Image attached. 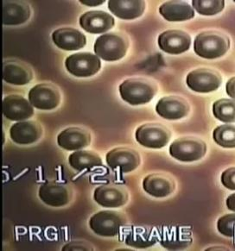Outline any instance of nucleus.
Listing matches in <instances>:
<instances>
[{"instance_id": "nucleus-3", "label": "nucleus", "mask_w": 235, "mask_h": 251, "mask_svg": "<svg viewBox=\"0 0 235 251\" xmlns=\"http://www.w3.org/2000/svg\"><path fill=\"white\" fill-rule=\"evenodd\" d=\"M128 46L127 37L117 33H109L102 35L96 40L94 52L98 57L104 61H119L127 54Z\"/></svg>"}, {"instance_id": "nucleus-36", "label": "nucleus", "mask_w": 235, "mask_h": 251, "mask_svg": "<svg viewBox=\"0 0 235 251\" xmlns=\"http://www.w3.org/2000/svg\"><path fill=\"white\" fill-rule=\"evenodd\" d=\"M80 2L81 4H86V5H88V6H97V5L103 4L105 1L104 0H101V1H98V0H95V1L80 0Z\"/></svg>"}, {"instance_id": "nucleus-37", "label": "nucleus", "mask_w": 235, "mask_h": 251, "mask_svg": "<svg viewBox=\"0 0 235 251\" xmlns=\"http://www.w3.org/2000/svg\"></svg>"}, {"instance_id": "nucleus-14", "label": "nucleus", "mask_w": 235, "mask_h": 251, "mask_svg": "<svg viewBox=\"0 0 235 251\" xmlns=\"http://www.w3.org/2000/svg\"><path fill=\"white\" fill-rule=\"evenodd\" d=\"M191 37L188 33L170 29L162 33L158 37V45L162 50L171 54H179L189 50Z\"/></svg>"}, {"instance_id": "nucleus-19", "label": "nucleus", "mask_w": 235, "mask_h": 251, "mask_svg": "<svg viewBox=\"0 0 235 251\" xmlns=\"http://www.w3.org/2000/svg\"><path fill=\"white\" fill-rule=\"evenodd\" d=\"M54 44L66 51L79 50L87 44V38L83 33L73 28H61L52 34Z\"/></svg>"}, {"instance_id": "nucleus-5", "label": "nucleus", "mask_w": 235, "mask_h": 251, "mask_svg": "<svg viewBox=\"0 0 235 251\" xmlns=\"http://www.w3.org/2000/svg\"><path fill=\"white\" fill-rule=\"evenodd\" d=\"M207 145L203 140L193 136H185L174 141L170 147V154L180 162H196L205 155Z\"/></svg>"}, {"instance_id": "nucleus-4", "label": "nucleus", "mask_w": 235, "mask_h": 251, "mask_svg": "<svg viewBox=\"0 0 235 251\" xmlns=\"http://www.w3.org/2000/svg\"><path fill=\"white\" fill-rule=\"evenodd\" d=\"M127 224L126 217L114 211H102L91 217L89 226L94 233L103 237H114Z\"/></svg>"}, {"instance_id": "nucleus-11", "label": "nucleus", "mask_w": 235, "mask_h": 251, "mask_svg": "<svg viewBox=\"0 0 235 251\" xmlns=\"http://www.w3.org/2000/svg\"><path fill=\"white\" fill-rule=\"evenodd\" d=\"M106 163L112 169H120L121 173L132 172L140 165V156L131 148H117L106 154Z\"/></svg>"}, {"instance_id": "nucleus-7", "label": "nucleus", "mask_w": 235, "mask_h": 251, "mask_svg": "<svg viewBox=\"0 0 235 251\" xmlns=\"http://www.w3.org/2000/svg\"><path fill=\"white\" fill-rule=\"evenodd\" d=\"M170 130L160 124H145L136 131V140L142 146L149 149H162L169 143Z\"/></svg>"}, {"instance_id": "nucleus-35", "label": "nucleus", "mask_w": 235, "mask_h": 251, "mask_svg": "<svg viewBox=\"0 0 235 251\" xmlns=\"http://www.w3.org/2000/svg\"><path fill=\"white\" fill-rule=\"evenodd\" d=\"M227 205L228 209L235 212V194H233L227 200Z\"/></svg>"}, {"instance_id": "nucleus-21", "label": "nucleus", "mask_w": 235, "mask_h": 251, "mask_svg": "<svg viewBox=\"0 0 235 251\" xmlns=\"http://www.w3.org/2000/svg\"><path fill=\"white\" fill-rule=\"evenodd\" d=\"M143 187L151 196L164 198L173 193L176 185L170 176L163 174H152L145 177Z\"/></svg>"}, {"instance_id": "nucleus-27", "label": "nucleus", "mask_w": 235, "mask_h": 251, "mask_svg": "<svg viewBox=\"0 0 235 251\" xmlns=\"http://www.w3.org/2000/svg\"><path fill=\"white\" fill-rule=\"evenodd\" d=\"M69 162L76 171H83L102 165V159L93 151H77L70 154Z\"/></svg>"}, {"instance_id": "nucleus-29", "label": "nucleus", "mask_w": 235, "mask_h": 251, "mask_svg": "<svg viewBox=\"0 0 235 251\" xmlns=\"http://www.w3.org/2000/svg\"><path fill=\"white\" fill-rule=\"evenodd\" d=\"M213 139L223 148H235V126L224 125L213 130Z\"/></svg>"}, {"instance_id": "nucleus-26", "label": "nucleus", "mask_w": 235, "mask_h": 251, "mask_svg": "<svg viewBox=\"0 0 235 251\" xmlns=\"http://www.w3.org/2000/svg\"><path fill=\"white\" fill-rule=\"evenodd\" d=\"M125 242L131 247L146 249L155 245L157 242V236L152 229L142 226H133L126 235Z\"/></svg>"}, {"instance_id": "nucleus-15", "label": "nucleus", "mask_w": 235, "mask_h": 251, "mask_svg": "<svg viewBox=\"0 0 235 251\" xmlns=\"http://www.w3.org/2000/svg\"><path fill=\"white\" fill-rule=\"evenodd\" d=\"M156 111L157 114L168 120H178L188 116L189 104L184 99L178 96H168L160 100Z\"/></svg>"}, {"instance_id": "nucleus-24", "label": "nucleus", "mask_w": 235, "mask_h": 251, "mask_svg": "<svg viewBox=\"0 0 235 251\" xmlns=\"http://www.w3.org/2000/svg\"><path fill=\"white\" fill-rule=\"evenodd\" d=\"M145 1H122L110 0L108 8L113 15L124 20H132L140 18L145 9Z\"/></svg>"}, {"instance_id": "nucleus-22", "label": "nucleus", "mask_w": 235, "mask_h": 251, "mask_svg": "<svg viewBox=\"0 0 235 251\" xmlns=\"http://www.w3.org/2000/svg\"><path fill=\"white\" fill-rule=\"evenodd\" d=\"M192 242L191 232L181 227H165L160 236V243L169 250H183Z\"/></svg>"}, {"instance_id": "nucleus-6", "label": "nucleus", "mask_w": 235, "mask_h": 251, "mask_svg": "<svg viewBox=\"0 0 235 251\" xmlns=\"http://www.w3.org/2000/svg\"><path fill=\"white\" fill-rule=\"evenodd\" d=\"M67 70L78 78H87L96 75L102 68V61L96 54L76 53L66 59Z\"/></svg>"}, {"instance_id": "nucleus-31", "label": "nucleus", "mask_w": 235, "mask_h": 251, "mask_svg": "<svg viewBox=\"0 0 235 251\" xmlns=\"http://www.w3.org/2000/svg\"><path fill=\"white\" fill-rule=\"evenodd\" d=\"M218 230L225 237H234L235 236V214L222 216L218 220Z\"/></svg>"}, {"instance_id": "nucleus-32", "label": "nucleus", "mask_w": 235, "mask_h": 251, "mask_svg": "<svg viewBox=\"0 0 235 251\" xmlns=\"http://www.w3.org/2000/svg\"><path fill=\"white\" fill-rule=\"evenodd\" d=\"M221 183L229 190L235 191V168H230L222 173Z\"/></svg>"}, {"instance_id": "nucleus-33", "label": "nucleus", "mask_w": 235, "mask_h": 251, "mask_svg": "<svg viewBox=\"0 0 235 251\" xmlns=\"http://www.w3.org/2000/svg\"><path fill=\"white\" fill-rule=\"evenodd\" d=\"M93 248L82 242H71L62 247V251H90Z\"/></svg>"}, {"instance_id": "nucleus-2", "label": "nucleus", "mask_w": 235, "mask_h": 251, "mask_svg": "<svg viewBox=\"0 0 235 251\" xmlns=\"http://www.w3.org/2000/svg\"><path fill=\"white\" fill-rule=\"evenodd\" d=\"M230 47V41L218 31H205L196 36L194 50L196 54L205 59H216L224 55Z\"/></svg>"}, {"instance_id": "nucleus-1", "label": "nucleus", "mask_w": 235, "mask_h": 251, "mask_svg": "<svg viewBox=\"0 0 235 251\" xmlns=\"http://www.w3.org/2000/svg\"><path fill=\"white\" fill-rule=\"evenodd\" d=\"M157 93L155 83L145 78H131L120 86V96L131 105L149 103Z\"/></svg>"}, {"instance_id": "nucleus-12", "label": "nucleus", "mask_w": 235, "mask_h": 251, "mask_svg": "<svg viewBox=\"0 0 235 251\" xmlns=\"http://www.w3.org/2000/svg\"><path fill=\"white\" fill-rule=\"evenodd\" d=\"M94 201L105 208H119L127 204L128 193L125 187L118 185H102L94 194Z\"/></svg>"}, {"instance_id": "nucleus-10", "label": "nucleus", "mask_w": 235, "mask_h": 251, "mask_svg": "<svg viewBox=\"0 0 235 251\" xmlns=\"http://www.w3.org/2000/svg\"><path fill=\"white\" fill-rule=\"evenodd\" d=\"M39 197L44 204L52 207H62L72 200V191L64 184L48 181L39 189Z\"/></svg>"}, {"instance_id": "nucleus-17", "label": "nucleus", "mask_w": 235, "mask_h": 251, "mask_svg": "<svg viewBox=\"0 0 235 251\" xmlns=\"http://www.w3.org/2000/svg\"><path fill=\"white\" fill-rule=\"evenodd\" d=\"M10 136L16 144L28 145L40 139L43 136V129L35 121H21L11 126Z\"/></svg>"}, {"instance_id": "nucleus-13", "label": "nucleus", "mask_w": 235, "mask_h": 251, "mask_svg": "<svg viewBox=\"0 0 235 251\" xmlns=\"http://www.w3.org/2000/svg\"><path fill=\"white\" fill-rule=\"evenodd\" d=\"M3 113L11 121H24L34 115V108L28 100L20 95H8L3 100Z\"/></svg>"}, {"instance_id": "nucleus-9", "label": "nucleus", "mask_w": 235, "mask_h": 251, "mask_svg": "<svg viewBox=\"0 0 235 251\" xmlns=\"http://www.w3.org/2000/svg\"><path fill=\"white\" fill-rule=\"evenodd\" d=\"M29 100L33 107L43 111H51L60 104L61 94L54 85L43 83L29 90Z\"/></svg>"}, {"instance_id": "nucleus-23", "label": "nucleus", "mask_w": 235, "mask_h": 251, "mask_svg": "<svg viewBox=\"0 0 235 251\" xmlns=\"http://www.w3.org/2000/svg\"><path fill=\"white\" fill-rule=\"evenodd\" d=\"M30 8L23 1H4L3 22L5 25H19L29 20Z\"/></svg>"}, {"instance_id": "nucleus-8", "label": "nucleus", "mask_w": 235, "mask_h": 251, "mask_svg": "<svg viewBox=\"0 0 235 251\" xmlns=\"http://www.w3.org/2000/svg\"><path fill=\"white\" fill-rule=\"evenodd\" d=\"M186 82L196 93L208 94L217 90L222 82L221 75L215 70L199 68L188 74Z\"/></svg>"}, {"instance_id": "nucleus-28", "label": "nucleus", "mask_w": 235, "mask_h": 251, "mask_svg": "<svg viewBox=\"0 0 235 251\" xmlns=\"http://www.w3.org/2000/svg\"><path fill=\"white\" fill-rule=\"evenodd\" d=\"M214 117L224 123H235V100L221 99L213 103Z\"/></svg>"}, {"instance_id": "nucleus-18", "label": "nucleus", "mask_w": 235, "mask_h": 251, "mask_svg": "<svg viewBox=\"0 0 235 251\" xmlns=\"http://www.w3.org/2000/svg\"><path fill=\"white\" fill-rule=\"evenodd\" d=\"M57 144L66 151H80L91 144L90 133L79 127H70L58 135Z\"/></svg>"}, {"instance_id": "nucleus-30", "label": "nucleus", "mask_w": 235, "mask_h": 251, "mask_svg": "<svg viewBox=\"0 0 235 251\" xmlns=\"http://www.w3.org/2000/svg\"><path fill=\"white\" fill-rule=\"evenodd\" d=\"M192 4L195 11L200 14L204 16H213L218 14L223 11L225 2L223 0H213V1H205V0H194Z\"/></svg>"}, {"instance_id": "nucleus-34", "label": "nucleus", "mask_w": 235, "mask_h": 251, "mask_svg": "<svg viewBox=\"0 0 235 251\" xmlns=\"http://www.w3.org/2000/svg\"><path fill=\"white\" fill-rule=\"evenodd\" d=\"M226 90L229 97H231L235 100V77H233L228 80L226 86Z\"/></svg>"}, {"instance_id": "nucleus-16", "label": "nucleus", "mask_w": 235, "mask_h": 251, "mask_svg": "<svg viewBox=\"0 0 235 251\" xmlns=\"http://www.w3.org/2000/svg\"><path fill=\"white\" fill-rule=\"evenodd\" d=\"M114 18L105 11H88L81 15L80 25L82 29L91 34H102L114 26Z\"/></svg>"}, {"instance_id": "nucleus-25", "label": "nucleus", "mask_w": 235, "mask_h": 251, "mask_svg": "<svg viewBox=\"0 0 235 251\" xmlns=\"http://www.w3.org/2000/svg\"><path fill=\"white\" fill-rule=\"evenodd\" d=\"M160 14L169 22H182L189 20L195 17V11L186 2L169 1L159 8Z\"/></svg>"}, {"instance_id": "nucleus-20", "label": "nucleus", "mask_w": 235, "mask_h": 251, "mask_svg": "<svg viewBox=\"0 0 235 251\" xmlns=\"http://www.w3.org/2000/svg\"><path fill=\"white\" fill-rule=\"evenodd\" d=\"M3 76L5 82L14 86H25L33 79L32 70L28 65L17 60L4 61Z\"/></svg>"}]
</instances>
